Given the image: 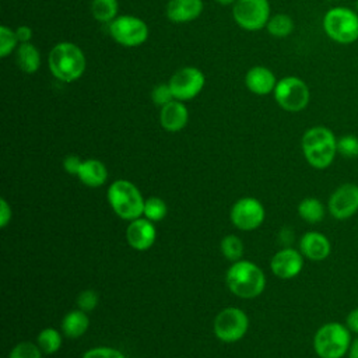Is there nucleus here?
<instances>
[{
	"mask_svg": "<svg viewBox=\"0 0 358 358\" xmlns=\"http://www.w3.org/2000/svg\"><path fill=\"white\" fill-rule=\"evenodd\" d=\"M52 76L62 83H74L85 71L87 60L81 48L73 42L56 43L48 55Z\"/></svg>",
	"mask_w": 358,
	"mask_h": 358,
	"instance_id": "1",
	"label": "nucleus"
},
{
	"mask_svg": "<svg viewBox=\"0 0 358 358\" xmlns=\"http://www.w3.org/2000/svg\"><path fill=\"white\" fill-rule=\"evenodd\" d=\"M306 162L315 169L329 168L337 155V137L326 126L309 127L301 140Z\"/></svg>",
	"mask_w": 358,
	"mask_h": 358,
	"instance_id": "2",
	"label": "nucleus"
},
{
	"mask_svg": "<svg viewBox=\"0 0 358 358\" xmlns=\"http://www.w3.org/2000/svg\"><path fill=\"white\" fill-rule=\"evenodd\" d=\"M227 285L236 296L252 299L263 292L266 277L255 263L238 260L227 271Z\"/></svg>",
	"mask_w": 358,
	"mask_h": 358,
	"instance_id": "3",
	"label": "nucleus"
},
{
	"mask_svg": "<svg viewBox=\"0 0 358 358\" xmlns=\"http://www.w3.org/2000/svg\"><path fill=\"white\" fill-rule=\"evenodd\" d=\"M351 331L340 322L320 326L313 337V350L319 358H343L351 345Z\"/></svg>",
	"mask_w": 358,
	"mask_h": 358,
	"instance_id": "4",
	"label": "nucleus"
},
{
	"mask_svg": "<svg viewBox=\"0 0 358 358\" xmlns=\"http://www.w3.org/2000/svg\"><path fill=\"white\" fill-rule=\"evenodd\" d=\"M329 39L340 45H351L358 41V13L345 6H336L326 11L322 21Z\"/></svg>",
	"mask_w": 358,
	"mask_h": 358,
	"instance_id": "5",
	"label": "nucleus"
},
{
	"mask_svg": "<svg viewBox=\"0 0 358 358\" xmlns=\"http://www.w3.org/2000/svg\"><path fill=\"white\" fill-rule=\"evenodd\" d=\"M108 200L112 210L123 220L140 218L144 211V199L130 180H115L108 189Z\"/></svg>",
	"mask_w": 358,
	"mask_h": 358,
	"instance_id": "6",
	"label": "nucleus"
},
{
	"mask_svg": "<svg viewBox=\"0 0 358 358\" xmlns=\"http://www.w3.org/2000/svg\"><path fill=\"white\" fill-rule=\"evenodd\" d=\"M273 95L281 109L292 113L303 110L310 99L308 84L296 76H287L277 81Z\"/></svg>",
	"mask_w": 358,
	"mask_h": 358,
	"instance_id": "7",
	"label": "nucleus"
},
{
	"mask_svg": "<svg viewBox=\"0 0 358 358\" xmlns=\"http://www.w3.org/2000/svg\"><path fill=\"white\" fill-rule=\"evenodd\" d=\"M109 34L112 39L124 48H137L148 39V25L136 15H117L109 22Z\"/></svg>",
	"mask_w": 358,
	"mask_h": 358,
	"instance_id": "8",
	"label": "nucleus"
},
{
	"mask_svg": "<svg viewBox=\"0 0 358 358\" xmlns=\"http://www.w3.org/2000/svg\"><path fill=\"white\" fill-rule=\"evenodd\" d=\"M235 22L246 31L266 28L271 14L268 0H236L232 6Z\"/></svg>",
	"mask_w": 358,
	"mask_h": 358,
	"instance_id": "9",
	"label": "nucleus"
},
{
	"mask_svg": "<svg viewBox=\"0 0 358 358\" xmlns=\"http://www.w3.org/2000/svg\"><path fill=\"white\" fill-rule=\"evenodd\" d=\"M175 99L186 102L196 98L204 88V73L194 66H185L176 70L168 81Z\"/></svg>",
	"mask_w": 358,
	"mask_h": 358,
	"instance_id": "10",
	"label": "nucleus"
},
{
	"mask_svg": "<svg viewBox=\"0 0 358 358\" xmlns=\"http://www.w3.org/2000/svg\"><path fill=\"white\" fill-rule=\"evenodd\" d=\"M249 327L246 313L238 308H227L214 319V333L224 343H235L241 340Z\"/></svg>",
	"mask_w": 358,
	"mask_h": 358,
	"instance_id": "11",
	"label": "nucleus"
},
{
	"mask_svg": "<svg viewBox=\"0 0 358 358\" xmlns=\"http://www.w3.org/2000/svg\"><path fill=\"white\" fill-rule=\"evenodd\" d=\"M327 208L334 220L345 221L358 211V185L347 182L340 185L329 197Z\"/></svg>",
	"mask_w": 358,
	"mask_h": 358,
	"instance_id": "12",
	"label": "nucleus"
},
{
	"mask_svg": "<svg viewBox=\"0 0 358 358\" xmlns=\"http://www.w3.org/2000/svg\"><path fill=\"white\" fill-rule=\"evenodd\" d=\"M264 220L262 203L253 197L239 199L231 208L232 224L242 231H252L260 227Z\"/></svg>",
	"mask_w": 358,
	"mask_h": 358,
	"instance_id": "13",
	"label": "nucleus"
},
{
	"mask_svg": "<svg viewBox=\"0 0 358 358\" xmlns=\"http://www.w3.org/2000/svg\"><path fill=\"white\" fill-rule=\"evenodd\" d=\"M270 267L271 271L280 278H294L303 267V256L295 249L285 248L273 256Z\"/></svg>",
	"mask_w": 358,
	"mask_h": 358,
	"instance_id": "14",
	"label": "nucleus"
},
{
	"mask_svg": "<svg viewBox=\"0 0 358 358\" xmlns=\"http://www.w3.org/2000/svg\"><path fill=\"white\" fill-rule=\"evenodd\" d=\"M126 238L129 245L136 250H147L151 248L157 238V231L152 221L147 218H136L130 221Z\"/></svg>",
	"mask_w": 358,
	"mask_h": 358,
	"instance_id": "15",
	"label": "nucleus"
},
{
	"mask_svg": "<svg viewBox=\"0 0 358 358\" xmlns=\"http://www.w3.org/2000/svg\"><path fill=\"white\" fill-rule=\"evenodd\" d=\"M299 252L309 260L322 262L329 257L331 245L326 235L316 231H309L303 234L299 241Z\"/></svg>",
	"mask_w": 358,
	"mask_h": 358,
	"instance_id": "16",
	"label": "nucleus"
},
{
	"mask_svg": "<svg viewBox=\"0 0 358 358\" xmlns=\"http://www.w3.org/2000/svg\"><path fill=\"white\" fill-rule=\"evenodd\" d=\"M203 7V0H169L165 14L175 24H187L200 17Z\"/></svg>",
	"mask_w": 358,
	"mask_h": 358,
	"instance_id": "17",
	"label": "nucleus"
},
{
	"mask_svg": "<svg viewBox=\"0 0 358 358\" xmlns=\"http://www.w3.org/2000/svg\"><path fill=\"white\" fill-rule=\"evenodd\" d=\"M246 88L256 95H268L274 92L277 80L274 73L264 66H253L245 76Z\"/></svg>",
	"mask_w": 358,
	"mask_h": 358,
	"instance_id": "18",
	"label": "nucleus"
},
{
	"mask_svg": "<svg viewBox=\"0 0 358 358\" xmlns=\"http://www.w3.org/2000/svg\"><path fill=\"white\" fill-rule=\"evenodd\" d=\"M189 120V112L182 101L173 99L164 105L159 112L161 126L171 133L182 130Z\"/></svg>",
	"mask_w": 358,
	"mask_h": 358,
	"instance_id": "19",
	"label": "nucleus"
},
{
	"mask_svg": "<svg viewBox=\"0 0 358 358\" xmlns=\"http://www.w3.org/2000/svg\"><path fill=\"white\" fill-rule=\"evenodd\" d=\"M77 176L85 186L98 187L106 182L108 171H106V166L99 159L90 158L83 161V165Z\"/></svg>",
	"mask_w": 358,
	"mask_h": 358,
	"instance_id": "20",
	"label": "nucleus"
},
{
	"mask_svg": "<svg viewBox=\"0 0 358 358\" xmlns=\"http://www.w3.org/2000/svg\"><path fill=\"white\" fill-rule=\"evenodd\" d=\"M15 62L20 70L27 74H34L39 70L42 59L38 48L32 42L20 43L15 49Z\"/></svg>",
	"mask_w": 358,
	"mask_h": 358,
	"instance_id": "21",
	"label": "nucleus"
},
{
	"mask_svg": "<svg viewBox=\"0 0 358 358\" xmlns=\"http://www.w3.org/2000/svg\"><path fill=\"white\" fill-rule=\"evenodd\" d=\"M90 326V319L87 316V312L81 309H76L69 312L62 322V330L64 336L70 338H77L83 336Z\"/></svg>",
	"mask_w": 358,
	"mask_h": 358,
	"instance_id": "22",
	"label": "nucleus"
},
{
	"mask_svg": "<svg viewBox=\"0 0 358 358\" xmlns=\"http://www.w3.org/2000/svg\"><path fill=\"white\" fill-rule=\"evenodd\" d=\"M298 214L299 217L309 222V224H317L324 218L326 210L323 203L316 197H305L298 204Z\"/></svg>",
	"mask_w": 358,
	"mask_h": 358,
	"instance_id": "23",
	"label": "nucleus"
},
{
	"mask_svg": "<svg viewBox=\"0 0 358 358\" xmlns=\"http://www.w3.org/2000/svg\"><path fill=\"white\" fill-rule=\"evenodd\" d=\"M92 17L99 22H112L117 17V0H91L90 6Z\"/></svg>",
	"mask_w": 358,
	"mask_h": 358,
	"instance_id": "24",
	"label": "nucleus"
},
{
	"mask_svg": "<svg viewBox=\"0 0 358 358\" xmlns=\"http://www.w3.org/2000/svg\"><path fill=\"white\" fill-rule=\"evenodd\" d=\"M294 28H295L294 20L288 14H284V13L271 15L266 25V29L274 38H287L292 34Z\"/></svg>",
	"mask_w": 358,
	"mask_h": 358,
	"instance_id": "25",
	"label": "nucleus"
},
{
	"mask_svg": "<svg viewBox=\"0 0 358 358\" xmlns=\"http://www.w3.org/2000/svg\"><path fill=\"white\" fill-rule=\"evenodd\" d=\"M36 344L45 354H55L62 345V336L53 327H46L41 330L36 338Z\"/></svg>",
	"mask_w": 358,
	"mask_h": 358,
	"instance_id": "26",
	"label": "nucleus"
},
{
	"mask_svg": "<svg viewBox=\"0 0 358 358\" xmlns=\"http://www.w3.org/2000/svg\"><path fill=\"white\" fill-rule=\"evenodd\" d=\"M168 213L166 203L159 197H148L144 201L143 215L150 221H161Z\"/></svg>",
	"mask_w": 358,
	"mask_h": 358,
	"instance_id": "27",
	"label": "nucleus"
},
{
	"mask_svg": "<svg viewBox=\"0 0 358 358\" xmlns=\"http://www.w3.org/2000/svg\"><path fill=\"white\" fill-rule=\"evenodd\" d=\"M221 252L228 260L238 262L243 253V243L238 236L228 235L221 241Z\"/></svg>",
	"mask_w": 358,
	"mask_h": 358,
	"instance_id": "28",
	"label": "nucleus"
},
{
	"mask_svg": "<svg viewBox=\"0 0 358 358\" xmlns=\"http://www.w3.org/2000/svg\"><path fill=\"white\" fill-rule=\"evenodd\" d=\"M20 42L15 35V29H11L7 25L0 27V56L7 57L11 52L18 48Z\"/></svg>",
	"mask_w": 358,
	"mask_h": 358,
	"instance_id": "29",
	"label": "nucleus"
},
{
	"mask_svg": "<svg viewBox=\"0 0 358 358\" xmlns=\"http://www.w3.org/2000/svg\"><path fill=\"white\" fill-rule=\"evenodd\" d=\"M337 154L347 159L358 157V137L355 134H344L337 138Z\"/></svg>",
	"mask_w": 358,
	"mask_h": 358,
	"instance_id": "30",
	"label": "nucleus"
},
{
	"mask_svg": "<svg viewBox=\"0 0 358 358\" xmlns=\"http://www.w3.org/2000/svg\"><path fill=\"white\" fill-rule=\"evenodd\" d=\"M42 351L38 344L31 341H21L18 343L10 352L8 358H41Z\"/></svg>",
	"mask_w": 358,
	"mask_h": 358,
	"instance_id": "31",
	"label": "nucleus"
},
{
	"mask_svg": "<svg viewBox=\"0 0 358 358\" xmlns=\"http://www.w3.org/2000/svg\"><path fill=\"white\" fill-rule=\"evenodd\" d=\"M151 99L154 102V105H158V106H164L166 105L168 102L173 101V95H172V91H171V87L169 84H158L152 88L151 91Z\"/></svg>",
	"mask_w": 358,
	"mask_h": 358,
	"instance_id": "32",
	"label": "nucleus"
},
{
	"mask_svg": "<svg viewBox=\"0 0 358 358\" xmlns=\"http://www.w3.org/2000/svg\"><path fill=\"white\" fill-rule=\"evenodd\" d=\"M77 305L84 312H91L98 305V294L94 289H85L77 296Z\"/></svg>",
	"mask_w": 358,
	"mask_h": 358,
	"instance_id": "33",
	"label": "nucleus"
},
{
	"mask_svg": "<svg viewBox=\"0 0 358 358\" xmlns=\"http://www.w3.org/2000/svg\"><path fill=\"white\" fill-rule=\"evenodd\" d=\"M83 358H126L119 350L110 347H95L88 350Z\"/></svg>",
	"mask_w": 358,
	"mask_h": 358,
	"instance_id": "34",
	"label": "nucleus"
},
{
	"mask_svg": "<svg viewBox=\"0 0 358 358\" xmlns=\"http://www.w3.org/2000/svg\"><path fill=\"white\" fill-rule=\"evenodd\" d=\"M81 165H83V159L77 155H67L63 159V168L70 175H78Z\"/></svg>",
	"mask_w": 358,
	"mask_h": 358,
	"instance_id": "35",
	"label": "nucleus"
},
{
	"mask_svg": "<svg viewBox=\"0 0 358 358\" xmlns=\"http://www.w3.org/2000/svg\"><path fill=\"white\" fill-rule=\"evenodd\" d=\"M11 221V207L6 201V199H0V227L6 228Z\"/></svg>",
	"mask_w": 358,
	"mask_h": 358,
	"instance_id": "36",
	"label": "nucleus"
},
{
	"mask_svg": "<svg viewBox=\"0 0 358 358\" xmlns=\"http://www.w3.org/2000/svg\"><path fill=\"white\" fill-rule=\"evenodd\" d=\"M15 35H17V39L20 43H27V42L32 41L34 31L28 25H20L15 28Z\"/></svg>",
	"mask_w": 358,
	"mask_h": 358,
	"instance_id": "37",
	"label": "nucleus"
},
{
	"mask_svg": "<svg viewBox=\"0 0 358 358\" xmlns=\"http://www.w3.org/2000/svg\"><path fill=\"white\" fill-rule=\"evenodd\" d=\"M345 326L350 329L351 333L358 334V308H354L348 312L345 317Z\"/></svg>",
	"mask_w": 358,
	"mask_h": 358,
	"instance_id": "38",
	"label": "nucleus"
},
{
	"mask_svg": "<svg viewBox=\"0 0 358 358\" xmlns=\"http://www.w3.org/2000/svg\"><path fill=\"white\" fill-rule=\"evenodd\" d=\"M348 358H358V337H355L352 341H351V345H350V350H348Z\"/></svg>",
	"mask_w": 358,
	"mask_h": 358,
	"instance_id": "39",
	"label": "nucleus"
},
{
	"mask_svg": "<svg viewBox=\"0 0 358 358\" xmlns=\"http://www.w3.org/2000/svg\"><path fill=\"white\" fill-rule=\"evenodd\" d=\"M215 1H217L218 4H221V6H231V4L234 6L236 0H215Z\"/></svg>",
	"mask_w": 358,
	"mask_h": 358,
	"instance_id": "40",
	"label": "nucleus"
},
{
	"mask_svg": "<svg viewBox=\"0 0 358 358\" xmlns=\"http://www.w3.org/2000/svg\"><path fill=\"white\" fill-rule=\"evenodd\" d=\"M355 11L358 13V0H355Z\"/></svg>",
	"mask_w": 358,
	"mask_h": 358,
	"instance_id": "41",
	"label": "nucleus"
}]
</instances>
